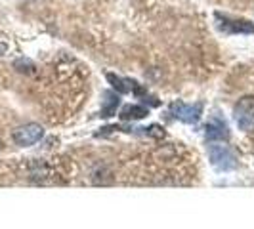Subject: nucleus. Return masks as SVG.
I'll return each instance as SVG.
<instances>
[{
    "label": "nucleus",
    "mask_w": 254,
    "mask_h": 229,
    "mask_svg": "<svg viewBox=\"0 0 254 229\" xmlns=\"http://www.w3.org/2000/svg\"><path fill=\"white\" fill-rule=\"evenodd\" d=\"M233 118L245 132L254 130V96H243L233 107Z\"/></svg>",
    "instance_id": "f257e3e1"
},
{
    "label": "nucleus",
    "mask_w": 254,
    "mask_h": 229,
    "mask_svg": "<svg viewBox=\"0 0 254 229\" xmlns=\"http://www.w3.org/2000/svg\"><path fill=\"white\" fill-rule=\"evenodd\" d=\"M42 136H44V128L40 126V124H35V122L13 130V141H15L19 147L35 145L37 141L42 140Z\"/></svg>",
    "instance_id": "f03ea898"
},
{
    "label": "nucleus",
    "mask_w": 254,
    "mask_h": 229,
    "mask_svg": "<svg viewBox=\"0 0 254 229\" xmlns=\"http://www.w3.org/2000/svg\"><path fill=\"white\" fill-rule=\"evenodd\" d=\"M170 113L174 114L176 118L184 120V122H197L201 118V113H203V105L201 103H195V105H188V103L182 102H174L170 105Z\"/></svg>",
    "instance_id": "7ed1b4c3"
},
{
    "label": "nucleus",
    "mask_w": 254,
    "mask_h": 229,
    "mask_svg": "<svg viewBox=\"0 0 254 229\" xmlns=\"http://www.w3.org/2000/svg\"><path fill=\"white\" fill-rule=\"evenodd\" d=\"M210 161L212 165L222 168V170H228V168H233L235 166V155L231 153L228 145H210Z\"/></svg>",
    "instance_id": "20e7f679"
},
{
    "label": "nucleus",
    "mask_w": 254,
    "mask_h": 229,
    "mask_svg": "<svg viewBox=\"0 0 254 229\" xmlns=\"http://www.w3.org/2000/svg\"><path fill=\"white\" fill-rule=\"evenodd\" d=\"M216 19L220 21L218 27L226 33H249V35H254V23L247 21V19H231L228 15H222V13H216Z\"/></svg>",
    "instance_id": "39448f33"
},
{
    "label": "nucleus",
    "mask_w": 254,
    "mask_h": 229,
    "mask_svg": "<svg viewBox=\"0 0 254 229\" xmlns=\"http://www.w3.org/2000/svg\"><path fill=\"white\" fill-rule=\"evenodd\" d=\"M107 80H109V82L113 84V88L117 90V92H121V94H130V92H134V94H138V96H140L141 88L134 82V80L115 76L113 73H109V75H107Z\"/></svg>",
    "instance_id": "423d86ee"
},
{
    "label": "nucleus",
    "mask_w": 254,
    "mask_h": 229,
    "mask_svg": "<svg viewBox=\"0 0 254 229\" xmlns=\"http://www.w3.org/2000/svg\"><path fill=\"white\" fill-rule=\"evenodd\" d=\"M206 138H208V140H228L229 130H228V126H226V122L220 120V118H212V120L206 124Z\"/></svg>",
    "instance_id": "0eeeda50"
},
{
    "label": "nucleus",
    "mask_w": 254,
    "mask_h": 229,
    "mask_svg": "<svg viewBox=\"0 0 254 229\" xmlns=\"http://www.w3.org/2000/svg\"><path fill=\"white\" fill-rule=\"evenodd\" d=\"M147 114V109L143 105H127L121 111V118L125 120H136V118H143Z\"/></svg>",
    "instance_id": "6e6552de"
}]
</instances>
